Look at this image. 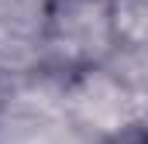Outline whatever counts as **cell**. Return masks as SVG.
Instances as JSON below:
<instances>
[{"label": "cell", "instance_id": "6da1fadb", "mask_svg": "<svg viewBox=\"0 0 148 144\" xmlns=\"http://www.w3.org/2000/svg\"><path fill=\"white\" fill-rule=\"evenodd\" d=\"M41 45L48 69L73 75L90 65H103L117 52L110 0H52Z\"/></svg>", "mask_w": 148, "mask_h": 144}, {"label": "cell", "instance_id": "7a4b0ae2", "mask_svg": "<svg viewBox=\"0 0 148 144\" xmlns=\"http://www.w3.org/2000/svg\"><path fill=\"white\" fill-rule=\"evenodd\" d=\"M66 110L79 130H86L97 141H117L124 134L138 130V100L134 89L103 62L69 75L66 86Z\"/></svg>", "mask_w": 148, "mask_h": 144}, {"label": "cell", "instance_id": "3957f363", "mask_svg": "<svg viewBox=\"0 0 148 144\" xmlns=\"http://www.w3.org/2000/svg\"><path fill=\"white\" fill-rule=\"evenodd\" d=\"M38 69H45V45L0 28V82H17Z\"/></svg>", "mask_w": 148, "mask_h": 144}, {"label": "cell", "instance_id": "277c9868", "mask_svg": "<svg viewBox=\"0 0 148 144\" xmlns=\"http://www.w3.org/2000/svg\"><path fill=\"white\" fill-rule=\"evenodd\" d=\"M110 28L117 48H148V0H110Z\"/></svg>", "mask_w": 148, "mask_h": 144}, {"label": "cell", "instance_id": "5b68a950", "mask_svg": "<svg viewBox=\"0 0 148 144\" xmlns=\"http://www.w3.org/2000/svg\"><path fill=\"white\" fill-rule=\"evenodd\" d=\"M52 0H0V28L24 38H45Z\"/></svg>", "mask_w": 148, "mask_h": 144}]
</instances>
